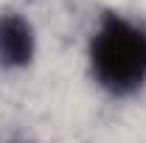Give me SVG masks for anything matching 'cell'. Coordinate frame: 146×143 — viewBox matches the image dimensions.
I'll use <instances>...</instances> for the list:
<instances>
[{
    "label": "cell",
    "instance_id": "6da1fadb",
    "mask_svg": "<svg viewBox=\"0 0 146 143\" xmlns=\"http://www.w3.org/2000/svg\"><path fill=\"white\" fill-rule=\"evenodd\" d=\"M90 73L98 87L127 98L146 84V28L135 20L107 11L90 36Z\"/></svg>",
    "mask_w": 146,
    "mask_h": 143
},
{
    "label": "cell",
    "instance_id": "7a4b0ae2",
    "mask_svg": "<svg viewBox=\"0 0 146 143\" xmlns=\"http://www.w3.org/2000/svg\"><path fill=\"white\" fill-rule=\"evenodd\" d=\"M36 54L34 25L20 11H0V68L23 70Z\"/></svg>",
    "mask_w": 146,
    "mask_h": 143
}]
</instances>
